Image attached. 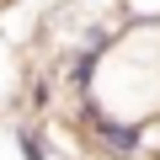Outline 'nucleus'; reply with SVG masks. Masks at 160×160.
Returning <instances> with one entry per match:
<instances>
[{
    "mask_svg": "<svg viewBox=\"0 0 160 160\" xmlns=\"http://www.w3.org/2000/svg\"><path fill=\"white\" fill-rule=\"evenodd\" d=\"M75 128L102 160H149V118H123V112H107L96 96H80Z\"/></svg>",
    "mask_w": 160,
    "mask_h": 160,
    "instance_id": "f257e3e1",
    "label": "nucleus"
},
{
    "mask_svg": "<svg viewBox=\"0 0 160 160\" xmlns=\"http://www.w3.org/2000/svg\"><path fill=\"white\" fill-rule=\"evenodd\" d=\"M123 27H160V0H118Z\"/></svg>",
    "mask_w": 160,
    "mask_h": 160,
    "instance_id": "f03ea898",
    "label": "nucleus"
},
{
    "mask_svg": "<svg viewBox=\"0 0 160 160\" xmlns=\"http://www.w3.org/2000/svg\"><path fill=\"white\" fill-rule=\"evenodd\" d=\"M11 139H16L22 160H53V155H48V139H43L32 123H16V128H11Z\"/></svg>",
    "mask_w": 160,
    "mask_h": 160,
    "instance_id": "7ed1b4c3",
    "label": "nucleus"
},
{
    "mask_svg": "<svg viewBox=\"0 0 160 160\" xmlns=\"http://www.w3.org/2000/svg\"><path fill=\"white\" fill-rule=\"evenodd\" d=\"M0 6H22V0H0Z\"/></svg>",
    "mask_w": 160,
    "mask_h": 160,
    "instance_id": "20e7f679",
    "label": "nucleus"
}]
</instances>
